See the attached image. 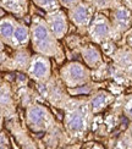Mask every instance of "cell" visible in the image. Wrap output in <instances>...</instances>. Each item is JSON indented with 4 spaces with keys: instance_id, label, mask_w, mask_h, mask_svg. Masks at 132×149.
I'll use <instances>...</instances> for the list:
<instances>
[{
    "instance_id": "obj_1",
    "label": "cell",
    "mask_w": 132,
    "mask_h": 149,
    "mask_svg": "<svg viewBox=\"0 0 132 149\" xmlns=\"http://www.w3.org/2000/svg\"><path fill=\"white\" fill-rule=\"evenodd\" d=\"M31 44L34 53L44 55L48 58H54L58 63L64 60L65 55L59 39L50 29L45 18L34 16L31 22Z\"/></svg>"
},
{
    "instance_id": "obj_2",
    "label": "cell",
    "mask_w": 132,
    "mask_h": 149,
    "mask_svg": "<svg viewBox=\"0 0 132 149\" xmlns=\"http://www.w3.org/2000/svg\"><path fill=\"white\" fill-rule=\"evenodd\" d=\"M65 109L64 126L67 134L75 139L83 138L89 127V116L93 115L89 108V102H83L82 105H70L68 102Z\"/></svg>"
},
{
    "instance_id": "obj_3",
    "label": "cell",
    "mask_w": 132,
    "mask_h": 149,
    "mask_svg": "<svg viewBox=\"0 0 132 149\" xmlns=\"http://www.w3.org/2000/svg\"><path fill=\"white\" fill-rule=\"evenodd\" d=\"M26 123L33 132H49L56 122L49 109L39 103H31L26 108Z\"/></svg>"
},
{
    "instance_id": "obj_4",
    "label": "cell",
    "mask_w": 132,
    "mask_h": 149,
    "mask_svg": "<svg viewBox=\"0 0 132 149\" xmlns=\"http://www.w3.org/2000/svg\"><path fill=\"white\" fill-rule=\"evenodd\" d=\"M87 32L93 43L102 45L112 40L115 38V36H120L115 31L110 18L99 11L96 12Z\"/></svg>"
},
{
    "instance_id": "obj_5",
    "label": "cell",
    "mask_w": 132,
    "mask_h": 149,
    "mask_svg": "<svg viewBox=\"0 0 132 149\" xmlns=\"http://www.w3.org/2000/svg\"><path fill=\"white\" fill-rule=\"evenodd\" d=\"M91 69L78 61H70L60 69V79L67 88L88 84L91 81Z\"/></svg>"
},
{
    "instance_id": "obj_6",
    "label": "cell",
    "mask_w": 132,
    "mask_h": 149,
    "mask_svg": "<svg viewBox=\"0 0 132 149\" xmlns=\"http://www.w3.org/2000/svg\"><path fill=\"white\" fill-rule=\"evenodd\" d=\"M27 76L39 86H45L52 78V64L50 58L41 54H34L31 58L27 69Z\"/></svg>"
},
{
    "instance_id": "obj_7",
    "label": "cell",
    "mask_w": 132,
    "mask_h": 149,
    "mask_svg": "<svg viewBox=\"0 0 132 149\" xmlns=\"http://www.w3.org/2000/svg\"><path fill=\"white\" fill-rule=\"evenodd\" d=\"M94 15H96V9L87 1H81L75 8L68 10L67 14L68 20L81 31H88Z\"/></svg>"
},
{
    "instance_id": "obj_8",
    "label": "cell",
    "mask_w": 132,
    "mask_h": 149,
    "mask_svg": "<svg viewBox=\"0 0 132 149\" xmlns=\"http://www.w3.org/2000/svg\"><path fill=\"white\" fill-rule=\"evenodd\" d=\"M111 23L119 34H125L132 28V11L122 3L111 10Z\"/></svg>"
},
{
    "instance_id": "obj_9",
    "label": "cell",
    "mask_w": 132,
    "mask_h": 149,
    "mask_svg": "<svg viewBox=\"0 0 132 149\" xmlns=\"http://www.w3.org/2000/svg\"><path fill=\"white\" fill-rule=\"evenodd\" d=\"M45 21L58 39H62L68 31V16L61 9L47 12Z\"/></svg>"
},
{
    "instance_id": "obj_10",
    "label": "cell",
    "mask_w": 132,
    "mask_h": 149,
    "mask_svg": "<svg viewBox=\"0 0 132 149\" xmlns=\"http://www.w3.org/2000/svg\"><path fill=\"white\" fill-rule=\"evenodd\" d=\"M114 94L106 91H97L89 97V108L93 115L102 113L104 109H106L109 105L114 102Z\"/></svg>"
},
{
    "instance_id": "obj_11",
    "label": "cell",
    "mask_w": 132,
    "mask_h": 149,
    "mask_svg": "<svg viewBox=\"0 0 132 149\" xmlns=\"http://www.w3.org/2000/svg\"><path fill=\"white\" fill-rule=\"evenodd\" d=\"M81 56L91 70H97L100 66H103V55L100 49L96 45V43L86 44L81 49Z\"/></svg>"
},
{
    "instance_id": "obj_12",
    "label": "cell",
    "mask_w": 132,
    "mask_h": 149,
    "mask_svg": "<svg viewBox=\"0 0 132 149\" xmlns=\"http://www.w3.org/2000/svg\"><path fill=\"white\" fill-rule=\"evenodd\" d=\"M112 59L119 70L132 76V49L130 47L117 49L112 54Z\"/></svg>"
},
{
    "instance_id": "obj_13",
    "label": "cell",
    "mask_w": 132,
    "mask_h": 149,
    "mask_svg": "<svg viewBox=\"0 0 132 149\" xmlns=\"http://www.w3.org/2000/svg\"><path fill=\"white\" fill-rule=\"evenodd\" d=\"M1 114L3 119L6 116L9 117L15 115V99L14 93L8 82H1Z\"/></svg>"
},
{
    "instance_id": "obj_14",
    "label": "cell",
    "mask_w": 132,
    "mask_h": 149,
    "mask_svg": "<svg viewBox=\"0 0 132 149\" xmlns=\"http://www.w3.org/2000/svg\"><path fill=\"white\" fill-rule=\"evenodd\" d=\"M18 22L16 21L15 17L12 16H4L0 21V36H1V43L3 45L11 47L12 37L16 31Z\"/></svg>"
},
{
    "instance_id": "obj_15",
    "label": "cell",
    "mask_w": 132,
    "mask_h": 149,
    "mask_svg": "<svg viewBox=\"0 0 132 149\" xmlns=\"http://www.w3.org/2000/svg\"><path fill=\"white\" fill-rule=\"evenodd\" d=\"M29 43H31V27L26 26L24 23L18 22L14 37H12L11 48H14L15 50L16 49L27 48Z\"/></svg>"
},
{
    "instance_id": "obj_16",
    "label": "cell",
    "mask_w": 132,
    "mask_h": 149,
    "mask_svg": "<svg viewBox=\"0 0 132 149\" xmlns=\"http://www.w3.org/2000/svg\"><path fill=\"white\" fill-rule=\"evenodd\" d=\"M31 58H32V55H29L26 48L16 49L15 54L12 55V58L9 60V69L27 72V69L31 63Z\"/></svg>"
},
{
    "instance_id": "obj_17",
    "label": "cell",
    "mask_w": 132,
    "mask_h": 149,
    "mask_svg": "<svg viewBox=\"0 0 132 149\" xmlns=\"http://www.w3.org/2000/svg\"><path fill=\"white\" fill-rule=\"evenodd\" d=\"M1 8L17 17H23L28 11V0H1Z\"/></svg>"
},
{
    "instance_id": "obj_18",
    "label": "cell",
    "mask_w": 132,
    "mask_h": 149,
    "mask_svg": "<svg viewBox=\"0 0 132 149\" xmlns=\"http://www.w3.org/2000/svg\"><path fill=\"white\" fill-rule=\"evenodd\" d=\"M85 1L89 3L97 11L108 10V9L112 10L117 5L121 4V0H85Z\"/></svg>"
},
{
    "instance_id": "obj_19",
    "label": "cell",
    "mask_w": 132,
    "mask_h": 149,
    "mask_svg": "<svg viewBox=\"0 0 132 149\" xmlns=\"http://www.w3.org/2000/svg\"><path fill=\"white\" fill-rule=\"evenodd\" d=\"M32 1L38 6L39 9L44 10L45 12H49V11H53V10L61 8L59 0H32Z\"/></svg>"
},
{
    "instance_id": "obj_20",
    "label": "cell",
    "mask_w": 132,
    "mask_h": 149,
    "mask_svg": "<svg viewBox=\"0 0 132 149\" xmlns=\"http://www.w3.org/2000/svg\"><path fill=\"white\" fill-rule=\"evenodd\" d=\"M115 148H132V138L127 131L117 139Z\"/></svg>"
},
{
    "instance_id": "obj_21",
    "label": "cell",
    "mask_w": 132,
    "mask_h": 149,
    "mask_svg": "<svg viewBox=\"0 0 132 149\" xmlns=\"http://www.w3.org/2000/svg\"><path fill=\"white\" fill-rule=\"evenodd\" d=\"M122 110H124L125 116H126L130 121H132V94L127 95L126 98L124 99Z\"/></svg>"
},
{
    "instance_id": "obj_22",
    "label": "cell",
    "mask_w": 132,
    "mask_h": 149,
    "mask_svg": "<svg viewBox=\"0 0 132 149\" xmlns=\"http://www.w3.org/2000/svg\"><path fill=\"white\" fill-rule=\"evenodd\" d=\"M82 0H59V3L61 5V8H65L66 10H70L75 8L76 5H78Z\"/></svg>"
},
{
    "instance_id": "obj_23",
    "label": "cell",
    "mask_w": 132,
    "mask_h": 149,
    "mask_svg": "<svg viewBox=\"0 0 132 149\" xmlns=\"http://www.w3.org/2000/svg\"><path fill=\"white\" fill-rule=\"evenodd\" d=\"M1 148H10V143H9V139L8 137H5V132H1Z\"/></svg>"
},
{
    "instance_id": "obj_24",
    "label": "cell",
    "mask_w": 132,
    "mask_h": 149,
    "mask_svg": "<svg viewBox=\"0 0 132 149\" xmlns=\"http://www.w3.org/2000/svg\"><path fill=\"white\" fill-rule=\"evenodd\" d=\"M126 43H127V47H130L132 49V28L127 32V37H126Z\"/></svg>"
},
{
    "instance_id": "obj_25",
    "label": "cell",
    "mask_w": 132,
    "mask_h": 149,
    "mask_svg": "<svg viewBox=\"0 0 132 149\" xmlns=\"http://www.w3.org/2000/svg\"><path fill=\"white\" fill-rule=\"evenodd\" d=\"M121 3H122L125 6H127V8L132 11V0H121Z\"/></svg>"
},
{
    "instance_id": "obj_26",
    "label": "cell",
    "mask_w": 132,
    "mask_h": 149,
    "mask_svg": "<svg viewBox=\"0 0 132 149\" xmlns=\"http://www.w3.org/2000/svg\"><path fill=\"white\" fill-rule=\"evenodd\" d=\"M127 132H129V134L131 136V138H132V121H131L130 126H129V128H127Z\"/></svg>"
}]
</instances>
